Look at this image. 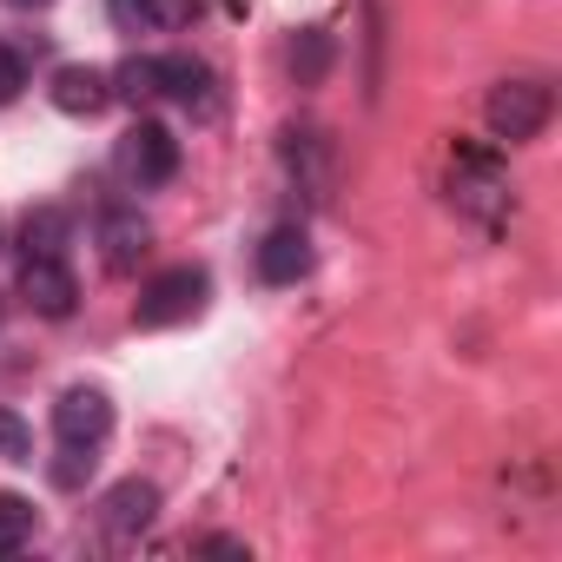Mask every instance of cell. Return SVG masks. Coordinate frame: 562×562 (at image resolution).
<instances>
[{
    "label": "cell",
    "mask_w": 562,
    "mask_h": 562,
    "mask_svg": "<svg viewBox=\"0 0 562 562\" xmlns=\"http://www.w3.org/2000/svg\"><path fill=\"white\" fill-rule=\"evenodd\" d=\"M205 292H212V278L205 271H192V265H179V271H166V278H153V285L139 292V325L146 331H166V325H186V318H199L205 312Z\"/></svg>",
    "instance_id": "cell-1"
},
{
    "label": "cell",
    "mask_w": 562,
    "mask_h": 562,
    "mask_svg": "<svg viewBox=\"0 0 562 562\" xmlns=\"http://www.w3.org/2000/svg\"><path fill=\"white\" fill-rule=\"evenodd\" d=\"M483 120H490V133L496 139H536L542 126H549V93L536 87V80H503V87H490V100H483Z\"/></svg>",
    "instance_id": "cell-2"
},
{
    "label": "cell",
    "mask_w": 562,
    "mask_h": 562,
    "mask_svg": "<svg viewBox=\"0 0 562 562\" xmlns=\"http://www.w3.org/2000/svg\"><path fill=\"white\" fill-rule=\"evenodd\" d=\"M120 166H126V179H139V186H166V179L179 172V139H172L166 126L139 120V126L126 133V146H120Z\"/></svg>",
    "instance_id": "cell-3"
},
{
    "label": "cell",
    "mask_w": 562,
    "mask_h": 562,
    "mask_svg": "<svg viewBox=\"0 0 562 562\" xmlns=\"http://www.w3.org/2000/svg\"><path fill=\"white\" fill-rule=\"evenodd\" d=\"M54 430H60V443H100V437L113 430V404H106V391H93V384L60 391V404H54Z\"/></svg>",
    "instance_id": "cell-4"
},
{
    "label": "cell",
    "mask_w": 562,
    "mask_h": 562,
    "mask_svg": "<svg viewBox=\"0 0 562 562\" xmlns=\"http://www.w3.org/2000/svg\"><path fill=\"white\" fill-rule=\"evenodd\" d=\"M21 299L41 312V318H67L80 305V285H74V271L60 258H27L21 265Z\"/></svg>",
    "instance_id": "cell-5"
},
{
    "label": "cell",
    "mask_w": 562,
    "mask_h": 562,
    "mask_svg": "<svg viewBox=\"0 0 562 562\" xmlns=\"http://www.w3.org/2000/svg\"><path fill=\"white\" fill-rule=\"evenodd\" d=\"M153 516H159V490H153V483H139V476L113 483V490H106V503H100V522H106V536H113V542L139 536Z\"/></svg>",
    "instance_id": "cell-6"
},
{
    "label": "cell",
    "mask_w": 562,
    "mask_h": 562,
    "mask_svg": "<svg viewBox=\"0 0 562 562\" xmlns=\"http://www.w3.org/2000/svg\"><path fill=\"white\" fill-rule=\"evenodd\" d=\"M305 271H312V238L299 225L265 232V245H258V278H265V285H299Z\"/></svg>",
    "instance_id": "cell-7"
},
{
    "label": "cell",
    "mask_w": 562,
    "mask_h": 562,
    "mask_svg": "<svg viewBox=\"0 0 562 562\" xmlns=\"http://www.w3.org/2000/svg\"><path fill=\"white\" fill-rule=\"evenodd\" d=\"M450 186H457V205H470L483 225H496V218H503V172H496V159H483V153H463Z\"/></svg>",
    "instance_id": "cell-8"
},
{
    "label": "cell",
    "mask_w": 562,
    "mask_h": 562,
    "mask_svg": "<svg viewBox=\"0 0 562 562\" xmlns=\"http://www.w3.org/2000/svg\"><path fill=\"white\" fill-rule=\"evenodd\" d=\"M146 251H153V225L139 212H106L100 218V258H106V271H139Z\"/></svg>",
    "instance_id": "cell-9"
},
{
    "label": "cell",
    "mask_w": 562,
    "mask_h": 562,
    "mask_svg": "<svg viewBox=\"0 0 562 562\" xmlns=\"http://www.w3.org/2000/svg\"><path fill=\"white\" fill-rule=\"evenodd\" d=\"M159 87L186 106V113H212V67L205 60H159Z\"/></svg>",
    "instance_id": "cell-10"
},
{
    "label": "cell",
    "mask_w": 562,
    "mask_h": 562,
    "mask_svg": "<svg viewBox=\"0 0 562 562\" xmlns=\"http://www.w3.org/2000/svg\"><path fill=\"white\" fill-rule=\"evenodd\" d=\"M106 100H113V87H106L100 67H60L54 74V106L60 113H100Z\"/></svg>",
    "instance_id": "cell-11"
},
{
    "label": "cell",
    "mask_w": 562,
    "mask_h": 562,
    "mask_svg": "<svg viewBox=\"0 0 562 562\" xmlns=\"http://www.w3.org/2000/svg\"><path fill=\"white\" fill-rule=\"evenodd\" d=\"M60 245H67V212H60V205L27 212V225H21V251H27V258H60Z\"/></svg>",
    "instance_id": "cell-12"
},
{
    "label": "cell",
    "mask_w": 562,
    "mask_h": 562,
    "mask_svg": "<svg viewBox=\"0 0 562 562\" xmlns=\"http://www.w3.org/2000/svg\"><path fill=\"white\" fill-rule=\"evenodd\" d=\"M27 536H34V503L14 496V490H0V555H14Z\"/></svg>",
    "instance_id": "cell-13"
},
{
    "label": "cell",
    "mask_w": 562,
    "mask_h": 562,
    "mask_svg": "<svg viewBox=\"0 0 562 562\" xmlns=\"http://www.w3.org/2000/svg\"><path fill=\"white\" fill-rule=\"evenodd\" d=\"M113 87H120L133 106H146V100H159V93H166V87H159V60H139V54L113 74Z\"/></svg>",
    "instance_id": "cell-14"
},
{
    "label": "cell",
    "mask_w": 562,
    "mask_h": 562,
    "mask_svg": "<svg viewBox=\"0 0 562 562\" xmlns=\"http://www.w3.org/2000/svg\"><path fill=\"white\" fill-rule=\"evenodd\" d=\"M0 457H8V463H27L34 457V437H27V424L14 411H0Z\"/></svg>",
    "instance_id": "cell-15"
},
{
    "label": "cell",
    "mask_w": 562,
    "mask_h": 562,
    "mask_svg": "<svg viewBox=\"0 0 562 562\" xmlns=\"http://www.w3.org/2000/svg\"><path fill=\"white\" fill-rule=\"evenodd\" d=\"M21 87H27V60H21L14 47H0V106H14Z\"/></svg>",
    "instance_id": "cell-16"
},
{
    "label": "cell",
    "mask_w": 562,
    "mask_h": 562,
    "mask_svg": "<svg viewBox=\"0 0 562 562\" xmlns=\"http://www.w3.org/2000/svg\"><path fill=\"white\" fill-rule=\"evenodd\" d=\"M54 476H60L67 490H74V483H87V476H93V443H67V457L54 463Z\"/></svg>",
    "instance_id": "cell-17"
},
{
    "label": "cell",
    "mask_w": 562,
    "mask_h": 562,
    "mask_svg": "<svg viewBox=\"0 0 562 562\" xmlns=\"http://www.w3.org/2000/svg\"><path fill=\"white\" fill-rule=\"evenodd\" d=\"M292 67H299V80H318V67H325V34H305V60L292 54Z\"/></svg>",
    "instance_id": "cell-18"
},
{
    "label": "cell",
    "mask_w": 562,
    "mask_h": 562,
    "mask_svg": "<svg viewBox=\"0 0 562 562\" xmlns=\"http://www.w3.org/2000/svg\"><path fill=\"white\" fill-rule=\"evenodd\" d=\"M192 21V0H153V27H186Z\"/></svg>",
    "instance_id": "cell-19"
},
{
    "label": "cell",
    "mask_w": 562,
    "mask_h": 562,
    "mask_svg": "<svg viewBox=\"0 0 562 562\" xmlns=\"http://www.w3.org/2000/svg\"><path fill=\"white\" fill-rule=\"evenodd\" d=\"M113 21L120 27H153V0H113Z\"/></svg>",
    "instance_id": "cell-20"
},
{
    "label": "cell",
    "mask_w": 562,
    "mask_h": 562,
    "mask_svg": "<svg viewBox=\"0 0 562 562\" xmlns=\"http://www.w3.org/2000/svg\"><path fill=\"white\" fill-rule=\"evenodd\" d=\"M245 8H251V0H225V14H245Z\"/></svg>",
    "instance_id": "cell-21"
},
{
    "label": "cell",
    "mask_w": 562,
    "mask_h": 562,
    "mask_svg": "<svg viewBox=\"0 0 562 562\" xmlns=\"http://www.w3.org/2000/svg\"><path fill=\"white\" fill-rule=\"evenodd\" d=\"M14 8H47V0H14Z\"/></svg>",
    "instance_id": "cell-22"
}]
</instances>
